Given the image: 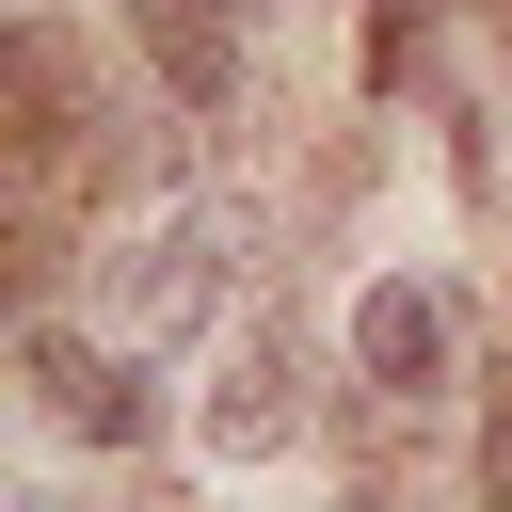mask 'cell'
I'll list each match as a JSON object with an SVG mask.
<instances>
[{
  "label": "cell",
  "instance_id": "6da1fadb",
  "mask_svg": "<svg viewBox=\"0 0 512 512\" xmlns=\"http://www.w3.org/2000/svg\"><path fill=\"white\" fill-rule=\"evenodd\" d=\"M208 304H224V208H144V224L112 240V320H128V352L192 336Z\"/></svg>",
  "mask_w": 512,
  "mask_h": 512
},
{
  "label": "cell",
  "instance_id": "7a4b0ae2",
  "mask_svg": "<svg viewBox=\"0 0 512 512\" xmlns=\"http://www.w3.org/2000/svg\"><path fill=\"white\" fill-rule=\"evenodd\" d=\"M16 384H32V400H48L64 432H96V448H144V432H160V400H144V384H128L112 352H80L64 320H32V336H16Z\"/></svg>",
  "mask_w": 512,
  "mask_h": 512
},
{
  "label": "cell",
  "instance_id": "3957f363",
  "mask_svg": "<svg viewBox=\"0 0 512 512\" xmlns=\"http://www.w3.org/2000/svg\"><path fill=\"white\" fill-rule=\"evenodd\" d=\"M240 48H256V0H144V64L176 112H224L240 96Z\"/></svg>",
  "mask_w": 512,
  "mask_h": 512
},
{
  "label": "cell",
  "instance_id": "277c9868",
  "mask_svg": "<svg viewBox=\"0 0 512 512\" xmlns=\"http://www.w3.org/2000/svg\"><path fill=\"white\" fill-rule=\"evenodd\" d=\"M0 80H16V160H32V176H64V144L96 128V112H80V32H64V16H32Z\"/></svg>",
  "mask_w": 512,
  "mask_h": 512
},
{
  "label": "cell",
  "instance_id": "5b68a950",
  "mask_svg": "<svg viewBox=\"0 0 512 512\" xmlns=\"http://www.w3.org/2000/svg\"><path fill=\"white\" fill-rule=\"evenodd\" d=\"M352 368H368L384 400H432V368H448V304H432V288H368V304H352Z\"/></svg>",
  "mask_w": 512,
  "mask_h": 512
},
{
  "label": "cell",
  "instance_id": "8992f818",
  "mask_svg": "<svg viewBox=\"0 0 512 512\" xmlns=\"http://www.w3.org/2000/svg\"><path fill=\"white\" fill-rule=\"evenodd\" d=\"M288 384H304V368H288V352L256 336V352L224 368V400H208V448H224V464H272V448L304 432V400H288Z\"/></svg>",
  "mask_w": 512,
  "mask_h": 512
},
{
  "label": "cell",
  "instance_id": "52a82bcc",
  "mask_svg": "<svg viewBox=\"0 0 512 512\" xmlns=\"http://www.w3.org/2000/svg\"><path fill=\"white\" fill-rule=\"evenodd\" d=\"M496 16H512V0H496Z\"/></svg>",
  "mask_w": 512,
  "mask_h": 512
}]
</instances>
